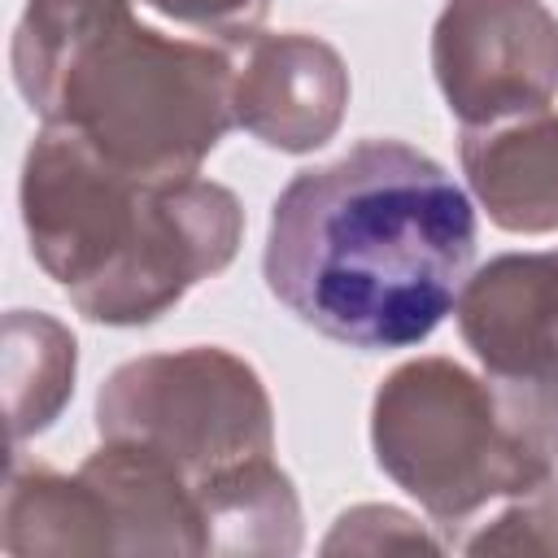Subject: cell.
Returning a JSON list of instances; mask_svg holds the SVG:
<instances>
[{
    "mask_svg": "<svg viewBox=\"0 0 558 558\" xmlns=\"http://www.w3.org/2000/svg\"><path fill=\"white\" fill-rule=\"evenodd\" d=\"M100 440L153 449L187 475L214 541L279 484L275 410L262 375L214 344L148 353L118 366L96 397Z\"/></svg>",
    "mask_w": 558,
    "mask_h": 558,
    "instance_id": "cell-4",
    "label": "cell"
},
{
    "mask_svg": "<svg viewBox=\"0 0 558 558\" xmlns=\"http://www.w3.org/2000/svg\"><path fill=\"white\" fill-rule=\"evenodd\" d=\"M466 554H558V475L549 471L493 519V527L462 541Z\"/></svg>",
    "mask_w": 558,
    "mask_h": 558,
    "instance_id": "cell-12",
    "label": "cell"
},
{
    "mask_svg": "<svg viewBox=\"0 0 558 558\" xmlns=\"http://www.w3.org/2000/svg\"><path fill=\"white\" fill-rule=\"evenodd\" d=\"M140 4L157 9L161 17H170L179 26L218 35L227 44H244L248 35H257V26L270 9V0H140Z\"/></svg>",
    "mask_w": 558,
    "mask_h": 558,
    "instance_id": "cell-13",
    "label": "cell"
},
{
    "mask_svg": "<svg viewBox=\"0 0 558 558\" xmlns=\"http://www.w3.org/2000/svg\"><path fill=\"white\" fill-rule=\"evenodd\" d=\"M22 227L31 257L78 314L140 327L235 257L244 209L222 183L140 179L44 126L22 161Z\"/></svg>",
    "mask_w": 558,
    "mask_h": 558,
    "instance_id": "cell-2",
    "label": "cell"
},
{
    "mask_svg": "<svg viewBox=\"0 0 558 558\" xmlns=\"http://www.w3.org/2000/svg\"><path fill=\"white\" fill-rule=\"evenodd\" d=\"M13 83L44 126L140 179H187L235 126V61L144 26L131 0H26Z\"/></svg>",
    "mask_w": 558,
    "mask_h": 558,
    "instance_id": "cell-3",
    "label": "cell"
},
{
    "mask_svg": "<svg viewBox=\"0 0 558 558\" xmlns=\"http://www.w3.org/2000/svg\"><path fill=\"white\" fill-rule=\"evenodd\" d=\"M432 70L462 126L549 109L558 17L545 0H449L432 26Z\"/></svg>",
    "mask_w": 558,
    "mask_h": 558,
    "instance_id": "cell-6",
    "label": "cell"
},
{
    "mask_svg": "<svg viewBox=\"0 0 558 558\" xmlns=\"http://www.w3.org/2000/svg\"><path fill=\"white\" fill-rule=\"evenodd\" d=\"M471 257L475 205L453 174L401 140H362L275 196L262 275L327 340L405 349L453 310Z\"/></svg>",
    "mask_w": 558,
    "mask_h": 558,
    "instance_id": "cell-1",
    "label": "cell"
},
{
    "mask_svg": "<svg viewBox=\"0 0 558 558\" xmlns=\"http://www.w3.org/2000/svg\"><path fill=\"white\" fill-rule=\"evenodd\" d=\"M4 554H118L113 519L96 484L74 471H48L35 462H13L0 514Z\"/></svg>",
    "mask_w": 558,
    "mask_h": 558,
    "instance_id": "cell-10",
    "label": "cell"
},
{
    "mask_svg": "<svg viewBox=\"0 0 558 558\" xmlns=\"http://www.w3.org/2000/svg\"><path fill=\"white\" fill-rule=\"evenodd\" d=\"M349 105V70L340 52L305 31L248 35L235 61V126L279 153L323 148Z\"/></svg>",
    "mask_w": 558,
    "mask_h": 558,
    "instance_id": "cell-7",
    "label": "cell"
},
{
    "mask_svg": "<svg viewBox=\"0 0 558 558\" xmlns=\"http://www.w3.org/2000/svg\"><path fill=\"white\" fill-rule=\"evenodd\" d=\"M371 445L375 462L440 527H462L488 501L514 497L554 471L514 432L493 379L453 357H414L379 384Z\"/></svg>",
    "mask_w": 558,
    "mask_h": 558,
    "instance_id": "cell-5",
    "label": "cell"
},
{
    "mask_svg": "<svg viewBox=\"0 0 558 558\" xmlns=\"http://www.w3.org/2000/svg\"><path fill=\"white\" fill-rule=\"evenodd\" d=\"M458 331L484 375H541L558 366V248L501 253L466 275Z\"/></svg>",
    "mask_w": 558,
    "mask_h": 558,
    "instance_id": "cell-8",
    "label": "cell"
},
{
    "mask_svg": "<svg viewBox=\"0 0 558 558\" xmlns=\"http://www.w3.org/2000/svg\"><path fill=\"white\" fill-rule=\"evenodd\" d=\"M74 392V336L31 310H13L4 318V401L9 432L26 440L44 432Z\"/></svg>",
    "mask_w": 558,
    "mask_h": 558,
    "instance_id": "cell-11",
    "label": "cell"
},
{
    "mask_svg": "<svg viewBox=\"0 0 558 558\" xmlns=\"http://www.w3.org/2000/svg\"><path fill=\"white\" fill-rule=\"evenodd\" d=\"M462 170L501 231H558V113L536 109L493 126H462Z\"/></svg>",
    "mask_w": 558,
    "mask_h": 558,
    "instance_id": "cell-9",
    "label": "cell"
}]
</instances>
